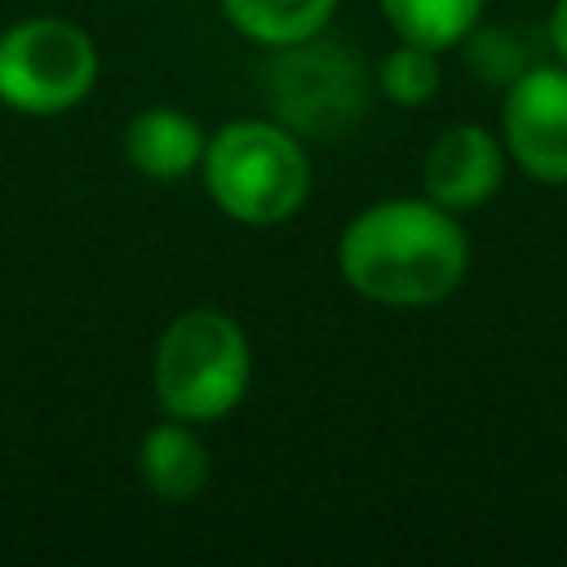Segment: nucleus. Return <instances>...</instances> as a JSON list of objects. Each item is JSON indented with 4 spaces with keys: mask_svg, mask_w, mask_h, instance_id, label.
<instances>
[{
    "mask_svg": "<svg viewBox=\"0 0 567 567\" xmlns=\"http://www.w3.org/2000/svg\"><path fill=\"white\" fill-rule=\"evenodd\" d=\"M221 9L239 35L266 49H284L319 35L337 13V0H221Z\"/></svg>",
    "mask_w": 567,
    "mask_h": 567,
    "instance_id": "10",
    "label": "nucleus"
},
{
    "mask_svg": "<svg viewBox=\"0 0 567 567\" xmlns=\"http://www.w3.org/2000/svg\"><path fill=\"white\" fill-rule=\"evenodd\" d=\"M204 146H208V133L177 106L137 111L124 128V155L151 182H182L199 173Z\"/></svg>",
    "mask_w": 567,
    "mask_h": 567,
    "instance_id": "8",
    "label": "nucleus"
},
{
    "mask_svg": "<svg viewBox=\"0 0 567 567\" xmlns=\"http://www.w3.org/2000/svg\"><path fill=\"white\" fill-rule=\"evenodd\" d=\"M381 13L399 40L425 49H456L483 18V0H381Z\"/></svg>",
    "mask_w": 567,
    "mask_h": 567,
    "instance_id": "11",
    "label": "nucleus"
},
{
    "mask_svg": "<svg viewBox=\"0 0 567 567\" xmlns=\"http://www.w3.org/2000/svg\"><path fill=\"white\" fill-rule=\"evenodd\" d=\"M337 270L377 306H439L465 284L470 235L456 213L434 199H381L341 230Z\"/></svg>",
    "mask_w": 567,
    "mask_h": 567,
    "instance_id": "1",
    "label": "nucleus"
},
{
    "mask_svg": "<svg viewBox=\"0 0 567 567\" xmlns=\"http://www.w3.org/2000/svg\"><path fill=\"white\" fill-rule=\"evenodd\" d=\"M456 49L465 53L470 75L492 84V89H509L532 66V53H527L523 35L509 31V27H474Z\"/></svg>",
    "mask_w": 567,
    "mask_h": 567,
    "instance_id": "13",
    "label": "nucleus"
},
{
    "mask_svg": "<svg viewBox=\"0 0 567 567\" xmlns=\"http://www.w3.org/2000/svg\"><path fill=\"white\" fill-rule=\"evenodd\" d=\"M505 164H509V155L496 133H487L483 124H452L430 142V151L421 159L425 199H434L452 213L483 208L501 190Z\"/></svg>",
    "mask_w": 567,
    "mask_h": 567,
    "instance_id": "7",
    "label": "nucleus"
},
{
    "mask_svg": "<svg viewBox=\"0 0 567 567\" xmlns=\"http://www.w3.org/2000/svg\"><path fill=\"white\" fill-rule=\"evenodd\" d=\"M505 155L540 186H567V66L532 62L501 102Z\"/></svg>",
    "mask_w": 567,
    "mask_h": 567,
    "instance_id": "6",
    "label": "nucleus"
},
{
    "mask_svg": "<svg viewBox=\"0 0 567 567\" xmlns=\"http://www.w3.org/2000/svg\"><path fill=\"white\" fill-rule=\"evenodd\" d=\"M439 84H443L439 49H425V44H412V40H399L377 66V89L394 106H425L439 93Z\"/></svg>",
    "mask_w": 567,
    "mask_h": 567,
    "instance_id": "12",
    "label": "nucleus"
},
{
    "mask_svg": "<svg viewBox=\"0 0 567 567\" xmlns=\"http://www.w3.org/2000/svg\"><path fill=\"white\" fill-rule=\"evenodd\" d=\"M252 381V350L244 328L213 306L182 310L155 346V399L177 421H221Z\"/></svg>",
    "mask_w": 567,
    "mask_h": 567,
    "instance_id": "3",
    "label": "nucleus"
},
{
    "mask_svg": "<svg viewBox=\"0 0 567 567\" xmlns=\"http://www.w3.org/2000/svg\"><path fill=\"white\" fill-rule=\"evenodd\" d=\"M199 177L230 221L279 226L310 195V155L279 120H230L208 137Z\"/></svg>",
    "mask_w": 567,
    "mask_h": 567,
    "instance_id": "2",
    "label": "nucleus"
},
{
    "mask_svg": "<svg viewBox=\"0 0 567 567\" xmlns=\"http://www.w3.org/2000/svg\"><path fill=\"white\" fill-rule=\"evenodd\" d=\"M137 474L159 501H195L213 478V456L204 439L190 430V421L168 416L164 425H151L137 443Z\"/></svg>",
    "mask_w": 567,
    "mask_h": 567,
    "instance_id": "9",
    "label": "nucleus"
},
{
    "mask_svg": "<svg viewBox=\"0 0 567 567\" xmlns=\"http://www.w3.org/2000/svg\"><path fill=\"white\" fill-rule=\"evenodd\" d=\"M97 84V44L66 18H22L0 31V102L18 115H62Z\"/></svg>",
    "mask_w": 567,
    "mask_h": 567,
    "instance_id": "5",
    "label": "nucleus"
},
{
    "mask_svg": "<svg viewBox=\"0 0 567 567\" xmlns=\"http://www.w3.org/2000/svg\"><path fill=\"white\" fill-rule=\"evenodd\" d=\"M377 75L337 40L310 35L275 49L266 66V102L284 128L315 142H337L363 124Z\"/></svg>",
    "mask_w": 567,
    "mask_h": 567,
    "instance_id": "4",
    "label": "nucleus"
},
{
    "mask_svg": "<svg viewBox=\"0 0 567 567\" xmlns=\"http://www.w3.org/2000/svg\"><path fill=\"white\" fill-rule=\"evenodd\" d=\"M549 49H554V58L567 66V0H558L554 13H549Z\"/></svg>",
    "mask_w": 567,
    "mask_h": 567,
    "instance_id": "14",
    "label": "nucleus"
}]
</instances>
